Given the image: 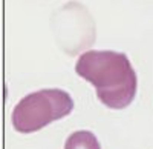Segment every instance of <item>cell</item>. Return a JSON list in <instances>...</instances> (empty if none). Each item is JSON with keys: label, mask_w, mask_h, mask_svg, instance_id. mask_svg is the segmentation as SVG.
I'll use <instances>...</instances> for the list:
<instances>
[{"label": "cell", "mask_w": 153, "mask_h": 149, "mask_svg": "<svg viewBox=\"0 0 153 149\" xmlns=\"http://www.w3.org/2000/svg\"><path fill=\"white\" fill-rule=\"evenodd\" d=\"M74 109L72 97L61 89H43L32 92L12 109V126L16 131L31 134L55 120L65 118Z\"/></svg>", "instance_id": "7a4b0ae2"}, {"label": "cell", "mask_w": 153, "mask_h": 149, "mask_svg": "<svg viewBox=\"0 0 153 149\" xmlns=\"http://www.w3.org/2000/svg\"><path fill=\"white\" fill-rule=\"evenodd\" d=\"M75 72L95 86L97 97L107 108L123 109L133 102L138 79L126 54L92 49L80 55Z\"/></svg>", "instance_id": "6da1fadb"}, {"label": "cell", "mask_w": 153, "mask_h": 149, "mask_svg": "<svg viewBox=\"0 0 153 149\" xmlns=\"http://www.w3.org/2000/svg\"><path fill=\"white\" fill-rule=\"evenodd\" d=\"M65 149H101V146L92 132L76 131L68 137L65 143Z\"/></svg>", "instance_id": "3957f363"}]
</instances>
